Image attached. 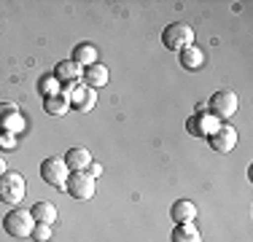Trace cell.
I'll return each instance as SVG.
<instances>
[{"mask_svg": "<svg viewBox=\"0 0 253 242\" xmlns=\"http://www.w3.org/2000/svg\"><path fill=\"white\" fill-rule=\"evenodd\" d=\"M237 140H240L237 129H232V126H226V124H221L218 129H215L213 135L208 137L210 148H213L215 154H229V151H234V145H237Z\"/></svg>", "mask_w": 253, "mask_h": 242, "instance_id": "8", "label": "cell"}, {"mask_svg": "<svg viewBox=\"0 0 253 242\" xmlns=\"http://www.w3.org/2000/svg\"><path fill=\"white\" fill-rule=\"evenodd\" d=\"M27 194V183L22 172H3L0 175V202L5 204H22Z\"/></svg>", "mask_w": 253, "mask_h": 242, "instance_id": "2", "label": "cell"}, {"mask_svg": "<svg viewBox=\"0 0 253 242\" xmlns=\"http://www.w3.org/2000/svg\"><path fill=\"white\" fill-rule=\"evenodd\" d=\"M35 242H46V240H51V226H43V223H35V229H33V234H30Z\"/></svg>", "mask_w": 253, "mask_h": 242, "instance_id": "21", "label": "cell"}, {"mask_svg": "<svg viewBox=\"0 0 253 242\" xmlns=\"http://www.w3.org/2000/svg\"><path fill=\"white\" fill-rule=\"evenodd\" d=\"M22 126H25V121L19 116V108H16L14 102H0V129L16 135Z\"/></svg>", "mask_w": 253, "mask_h": 242, "instance_id": "10", "label": "cell"}, {"mask_svg": "<svg viewBox=\"0 0 253 242\" xmlns=\"http://www.w3.org/2000/svg\"><path fill=\"white\" fill-rule=\"evenodd\" d=\"M208 108H210V113H213V116L218 119V121H226V119H232L234 113H237V108H240V97H237V92L221 89V92H215L213 97H210Z\"/></svg>", "mask_w": 253, "mask_h": 242, "instance_id": "5", "label": "cell"}, {"mask_svg": "<svg viewBox=\"0 0 253 242\" xmlns=\"http://www.w3.org/2000/svg\"><path fill=\"white\" fill-rule=\"evenodd\" d=\"M172 242H202V234L194 223H180V226L172 229Z\"/></svg>", "mask_w": 253, "mask_h": 242, "instance_id": "19", "label": "cell"}, {"mask_svg": "<svg viewBox=\"0 0 253 242\" xmlns=\"http://www.w3.org/2000/svg\"><path fill=\"white\" fill-rule=\"evenodd\" d=\"M180 65H183V70H200L202 65H205V54H202V48H197V46H186L183 51H180Z\"/></svg>", "mask_w": 253, "mask_h": 242, "instance_id": "17", "label": "cell"}, {"mask_svg": "<svg viewBox=\"0 0 253 242\" xmlns=\"http://www.w3.org/2000/svg\"><path fill=\"white\" fill-rule=\"evenodd\" d=\"M38 89H41V94H43V97H51V94H57L62 86H59V81L54 76H46V78H41V81H38Z\"/></svg>", "mask_w": 253, "mask_h": 242, "instance_id": "20", "label": "cell"}, {"mask_svg": "<svg viewBox=\"0 0 253 242\" xmlns=\"http://www.w3.org/2000/svg\"><path fill=\"white\" fill-rule=\"evenodd\" d=\"M81 76H84V68L76 65L73 59H62V62H57V68H54V78H57L59 83H78Z\"/></svg>", "mask_w": 253, "mask_h": 242, "instance_id": "11", "label": "cell"}, {"mask_svg": "<svg viewBox=\"0 0 253 242\" xmlns=\"http://www.w3.org/2000/svg\"><path fill=\"white\" fill-rule=\"evenodd\" d=\"M86 172H89V175H92V178H94V180H97V178H100V175H102V167L97 164V161H92V164H89V169H86Z\"/></svg>", "mask_w": 253, "mask_h": 242, "instance_id": "23", "label": "cell"}, {"mask_svg": "<svg viewBox=\"0 0 253 242\" xmlns=\"http://www.w3.org/2000/svg\"><path fill=\"white\" fill-rule=\"evenodd\" d=\"M3 229H5V234H8V237L25 240V237H30V234H33L35 221H33V215H30V210H25V207H14L11 213H5V218H3Z\"/></svg>", "mask_w": 253, "mask_h": 242, "instance_id": "1", "label": "cell"}, {"mask_svg": "<svg viewBox=\"0 0 253 242\" xmlns=\"http://www.w3.org/2000/svg\"><path fill=\"white\" fill-rule=\"evenodd\" d=\"M94 105H97V89H89L84 83H78L70 92V108H76L78 113H89Z\"/></svg>", "mask_w": 253, "mask_h": 242, "instance_id": "9", "label": "cell"}, {"mask_svg": "<svg viewBox=\"0 0 253 242\" xmlns=\"http://www.w3.org/2000/svg\"><path fill=\"white\" fill-rule=\"evenodd\" d=\"M162 43H165V48H170V51H183L186 46H194V27H189L186 22L170 24L162 33Z\"/></svg>", "mask_w": 253, "mask_h": 242, "instance_id": "3", "label": "cell"}, {"mask_svg": "<svg viewBox=\"0 0 253 242\" xmlns=\"http://www.w3.org/2000/svg\"><path fill=\"white\" fill-rule=\"evenodd\" d=\"M73 62L81 65V68H89V65L97 62V48H94L92 43H78L73 48Z\"/></svg>", "mask_w": 253, "mask_h": 242, "instance_id": "18", "label": "cell"}, {"mask_svg": "<svg viewBox=\"0 0 253 242\" xmlns=\"http://www.w3.org/2000/svg\"><path fill=\"white\" fill-rule=\"evenodd\" d=\"M43 111L49 113V116H65V113L70 111V94L59 89L57 94L43 97Z\"/></svg>", "mask_w": 253, "mask_h": 242, "instance_id": "15", "label": "cell"}, {"mask_svg": "<svg viewBox=\"0 0 253 242\" xmlns=\"http://www.w3.org/2000/svg\"><path fill=\"white\" fill-rule=\"evenodd\" d=\"M65 164H68L70 172H86L89 164H92V154L86 148H70L65 154Z\"/></svg>", "mask_w": 253, "mask_h": 242, "instance_id": "14", "label": "cell"}, {"mask_svg": "<svg viewBox=\"0 0 253 242\" xmlns=\"http://www.w3.org/2000/svg\"><path fill=\"white\" fill-rule=\"evenodd\" d=\"M65 191L70 194V199H78V202H89L97 191V180L89 172H70L68 180H65Z\"/></svg>", "mask_w": 253, "mask_h": 242, "instance_id": "4", "label": "cell"}, {"mask_svg": "<svg viewBox=\"0 0 253 242\" xmlns=\"http://www.w3.org/2000/svg\"><path fill=\"white\" fill-rule=\"evenodd\" d=\"M3 172H8V169H5V159L0 156V175H3Z\"/></svg>", "mask_w": 253, "mask_h": 242, "instance_id": "24", "label": "cell"}, {"mask_svg": "<svg viewBox=\"0 0 253 242\" xmlns=\"http://www.w3.org/2000/svg\"><path fill=\"white\" fill-rule=\"evenodd\" d=\"M14 145H16L14 132H3V135H0V148H14Z\"/></svg>", "mask_w": 253, "mask_h": 242, "instance_id": "22", "label": "cell"}, {"mask_svg": "<svg viewBox=\"0 0 253 242\" xmlns=\"http://www.w3.org/2000/svg\"><path fill=\"white\" fill-rule=\"evenodd\" d=\"M68 175H70V169L65 164L62 156H49V159H43V164H41V178L49 186H54V189H65Z\"/></svg>", "mask_w": 253, "mask_h": 242, "instance_id": "6", "label": "cell"}, {"mask_svg": "<svg viewBox=\"0 0 253 242\" xmlns=\"http://www.w3.org/2000/svg\"><path fill=\"white\" fill-rule=\"evenodd\" d=\"M81 83H84V86H89V89L105 86V83H108V68H105V65H100V62H94V65H89V68H84Z\"/></svg>", "mask_w": 253, "mask_h": 242, "instance_id": "13", "label": "cell"}, {"mask_svg": "<svg viewBox=\"0 0 253 242\" xmlns=\"http://www.w3.org/2000/svg\"><path fill=\"white\" fill-rule=\"evenodd\" d=\"M218 126H221V121L215 119L213 113H194V116L186 121V129L194 137H210Z\"/></svg>", "mask_w": 253, "mask_h": 242, "instance_id": "7", "label": "cell"}, {"mask_svg": "<svg viewBox=\"0 0 253 242\" xmlns=\"http://www.w3.org/2000/svg\"><path fill=\"white\" fill-rule=\"evenodd\" d=\"M170 218L175 221V226H180V223H194L197 221V204L189 202V199H178L170 207Z\"/></svg>", "mask_w": 253, "mask_h": 242, "instance_id": "12", "label": "cell"}, {"mask_svg": "<svg viewBox=\"0 0 253 242\" xmlns=\"http://www.w3.org/2000/svg\"><path fill=\"white\" fill-rule=\"evenodd\" d=\"M30 215H33L35 223H43V226H51L54 221H57V207H54L51 202H35L33 210H30Z\"/></svg>", "mask_w": 253, "mask_h": 242, "instance_id": "16", "label": "cell"}]
</instances>
